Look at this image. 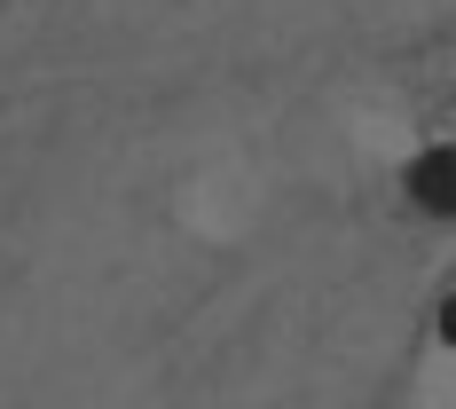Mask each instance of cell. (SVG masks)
<instances>
[{
	"mask_svg": "<svg viewBox=\"0 0 456 409\" xmlns=\"http://www.w3.org/2000/svg\"><path fill=\"white\" fill-rule=\"evenodd\" d=\"M410 197L425 213H456V150H425L410 166Z\"/></svg>",
	"mask_w": 456,
	"mask_h": 409,
	"instance_id": "obj_1",
	"label": "cell"
},
{
	"mask_svg": "<svg viewBox=\"0 0 456 409\" xmlns=\"http://www.w3.org/2000/svg\"><path fill=\"white\" fill-rule=\"evenodd\" d=\"M441 331H449V339H456V299H449V307H441Z\"/></svg>",
	"mask_w": 456,
	"mask_h": 409,
	"instance_id": "obj_2",
	"label": "cell"
}]
</instances>
